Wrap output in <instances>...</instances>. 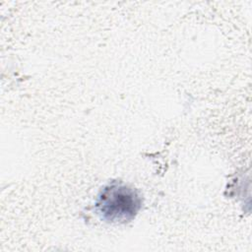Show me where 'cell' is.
<instances>
[{
	"mask_svg": "<svg viewBox=\"0 0 252 252\" xmlns=\"http://www.w3.org/2000/svg\"><path fill=\"white\" fill-rule=\"evenodd\" d=\"M141 204V198L136 190L124 184L112 183L102 189L95 208L105 220L125 222L136 216Z\"/></svg>",
	"mask_w": 252,
	"mask_h": 252,
	"instance_id": "obj_1",
	"label": "cell"
}]
</instances>
